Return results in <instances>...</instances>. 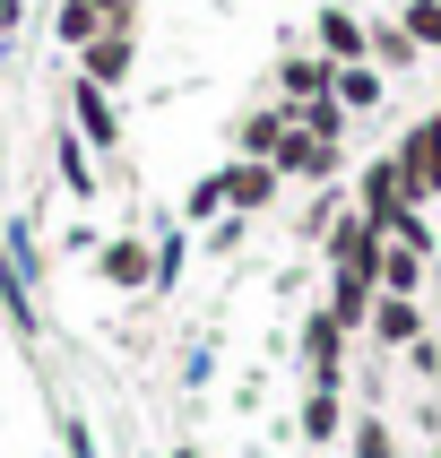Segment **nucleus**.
I'll use <instances>...</instances> for the list:
<instances>
[{
    "instance_id": "nucleus-23",
    "label": "nucleus",
    "mask_w": 441,
    "mask_h": 458,
    "mask_svg": "<svg viewBox=\"0 0 441 458\" xmlns=\"http://www.w3.org/2000/svg\"><path fill=\"white\" fill-rule=\"evenodd\" d=\"M104 9V26H130V0H96Z\"/></svg>"
},
{
    "instance_id": "nucleus-17",
    "label": "nucleus",
    "mask_w": 441,
    "mask_h": 458,
    "mask_svg": "<svg viewBox=\"0 0 441 458\" xmlns=\"http://www.w3.org/2000/svg\"><path fill=\"white\" fill-rule=\"evenodd\" d=\"M398 26H407L415 52H441V0H407V18H398Z\"/></svg>"
},
{
    "instance_id": "nucleus-11",
    "label": "nucleus",
    "mask_w": 441,
    "mask_h": 458,
    "mask_svg": "<svg viewBox=\"0 0 441 458\" xmlns=\"http://www.w3.org/2000/svg\"><path fill=\"white\" fill-rule=\"evenodd\" d=\"M372 337H381V346H415V337H424L407 294H381V303H372Z\"/></svg>"
},
{
    "instance_id": "nucleus-1",
    "label": "nucleus",
    "mask_w": 441,
    "mask_h": 458,
    "mask_svg": "<svg viewBox=\"0 0 441 458\" xmlns=\"http://www.w3.org/2000/svg\"><path fill=\"white\" fill-rule=\"evenodd\" d=\"M389 156H398V182H407V199H441V122H415Z\"/></svg>"
},
{
    "instance_id": "nucleus-15",
    "label": "nucleus",
    "mask_w": 441,
    "mask_h": 458,
    "mask_svg": "<svg viewBox=\"0 0 441 458\" xmlns=\"http://www.w3.org/2000/svg\"><path fill=\"white\" fill-rule=\"evenodd\" d=\"M329 96L346 104V113H372V104H381V70H363V61H355V70L329 78Z\"/></svg>"
},
{
    "instance_id": "nucleus-12",
    "label": "nucleus",
    "mask_w": 441,
    "mask_h": 458,
    "mask_svg": "<svg viewBox=\"0 0 441 458\" xmlns=\"http://www.w3.org/2000/svg\"><path fill=\"white\" fill-rule=\"evenodd\" d=\"M52 156H61V191H70V199H96V174H87V139H78V130H61V139H52Z\"/></svg>"
},
{
    "instance_id": "nucleus-2",
    "label": "nucleus",
    "mask_w": 441,
    "mask_h": 458,
    "mask_svg": "<svg viewBox=\"0 0 441 458\" xmlns=\"http://www.w3.org/2000/svg\"><path fill=\"white\" fill-rule=\"evenodd\" d=\"M130 70H139V44H130V26H104L96 44L78 52V78H87V87H104V96H113Z\"/></svg>"
},
{
    "instance_id": "nucleus-6",
    "label": "nucleus",
    "mask_w": 441,
    "mask_h": 458,
    "mask_svg": "<svg viewBox=\"0 0 441 458\" xmlns=\"http://www.w3.org/2000/svg\"><path fill=\"white\" fill-rule=\"evenodd\" d=\"M277 165H259V156H233V165H225V208H233V216H251V208H268V199H277Z\"/></svg>"
},
{
    "instance_id": "nucleus-8",
    "label": "nucleus",
    "mask_w": 441,
    "mask_h": 458,
    "mask_svg": "<svg viewBox=\"0 0 441 458\" xmlns=\"http://www.w3.org/2000/svg\"><path fill=\"white\" fill-rule=\"evenodd\" d=\"M285 130H294V104H259V113H242V156H259V165H277V148H285Z\"/></svg>"
},
{
    "instance_id": "nucleus-24",
    "label": "nucleus",
    "mask_w": 441,
    "mask_h": 458,
    "mask_svg": "<svg viewBox=\"0 0 441 458\" xmlns=\"http://www.w3.org/2000/svg\"><path fill=\"white\" fill-rule=\"evenodd\" d=\"M174 458H199V450H174Z\"/></svg>"
},
{
    "instance_id": "nucleus-16",
    "label": "nucleus",
    "mask_w": 441,
    "mask_h": 458,
    "mask_svg": "<svg viewBox=\"0 0 441 458\" xmlns=\"http://www.w3.org/2000/svg\"><path fill=\"white\" fill-rule=\"evenodd\" d=\"M415 277H424V259L389 242V251H381V294H407V303H415Z\"/></svg>"
},
{
    "instance_id": "nucleus-21",
    "label": "nucleus",
    "mask_w": 441,
    "mask_h": 458,
    "mask_svg": "<svg viewBox=\"0 0 441 458\" xmlns=\"http://www.w3.org/2000/svg\"><path fill=\"white\" fill-rule=\"evenodd\" d=\"M216 208H225V174L191 182V199H182V216H216Z\"/></svg>"
},
{
    "instance_id": "nucleus-10",
    "label": "nucleus",
    "mask_w": 441,
    "mask_h": 458,
    "mask_svg": "<svg viewBox=\"0 0 441 458\" xmlns=\"http://www.w3.org/2000/svg\"><path fill=\"white\" fill-rule=\"evenodd\" d=\"M320 52H329L337 70H355L363 52H372V35H363V26L346 18V9H329V18H320Z\"/></svg>"
},
{
    "instance_id": "nucleus-4",
    "label": "nucleus",
    "mask_w": 441,
    "mask_h": 458,
    "mask_svg": "<svg viewBox=\"0 0 441 458\" xmlns=\"http://www.w3.org/2000/svg\"><path fill=\"white\" fill-rule=\"evenodd\" d=\"M96 277L122 285V294H139V285H156V251L139 242V233H122V242H104V251H96Z\"/></svg>"
},
{
    "instance_id": "nucleus-20",
    "label": "nucleus",
    "mask_w": 441,
    "mask_h": 458,
    "mask_svg": "<svg viewBox=\"0 0 441 458\" xmlns=\"http://www.w3.org/2000/svg\"><path fill=\"white\" fill-rule=\"evenodd\" d=\"M355 458H398V441H389L381 415H363V424H355Z\"/></svg>"
},
{
    "instance_id": "nucleus-9",
    "label": "nucleus",
    "mask_w": 441,
    "mask_h": 458,
    "mask_svg": "<svg viewBox=\"0 0 441 458\" xmlns=\"http://www.w3.org/2000/svg\"><path fill=\"white\" fill-rule=\"evenodd\" d=\"M303 355H311V389H337V355H346V329H337L329 311H311V329H303Z\"/></svg>"
},
{
    "instance_id": "nucleus-19",
    "label": "nucleus",
    "mask_w": 441,
    "mask_h": 458,
    "mask_svg": "<svg viewBox=\"0 0 441 458\" xmlns=\"http://www.w3.org/2000/svg\"><path fill=\"white\" fill-rule=\"evenodd\" d=\"M303 130H311V139H337V130H346V104L311 96V104H303Z\"/></svg>"
},
{
    "instance_id": "nucleus-5",
    "label": "nucleus",
    "mask_w": 441,
    "mask_h": 458,
    "mask_svg": "<svg viewBox=\"0 0 441 458\" xmlns=\"http://www.w3.org/2000/svg\"><path fill=\"white\" fill-rule=\"evenodd\" d=\"M398 208H415L407 199V182H398V156H381V165H363V225H398Z\"/></svg>"
},
{
    "instance_id": "nucleus-13",
    "label": "nucleus",
    "mask_w": 441,
    "mask_h": 458,
    "mask_svg": "<svg viewBox=\"0 0 441 458\" xmlns=\"http://www.w3.org/2000/svg\"><path fill=\"white\" fill-rule=\"evenodd\" d=\"M52 35H61L70 52H87V44L104 35V9H96V0H61V18H52Z\"/></svg>"
},
{
    "instance_id": "nucleus-7",
    "label": "nucleus",
    "mask_w": 441,
    "mask_h": 458,
    "mask_svg": "<svg viewBox=\"0 0 441 458\" xmlns=\"http://www.w3.org/2000/svg\"><path fill=\"white\" fill-rule=\"evenodd\" d=\"M277 174H294V182H337V139L285 130V148H277Z\"/></svg>"
},
{
    "instance_id": "nucleus-3",
    "label": "nucleus",
    "mask_w": 441,
    "mask_h": 458,
    "mask_svg": "<svg viewBox=\"0 0 441 458\" xmlns=\"http://www.w3.org/2000/svg\"><path fill=\"white\" fill-rule=\"evenodd\" d=\"M70 130H78V139H87L96 156H113V148H122V113H113V96H104V87H87V78L70 87Z\"/></svg>"
},
{
    "instance_id": "nucleus-22",
    "label": "nucleus",
    "mask_w": 441,
    "mask_h": 458,
    "mask_svg": "<svg viewBox=\"0 0 441 458\" xmlns=\"http://www.w3.org/2000/svg\"><path fill=\"white\" fill-rule=\"evenodd\" d=\"M18 26H26V0H0V44H18Z\"/></svg>"
},
{
    "instance_id": "nucleus-14",
    "label": "nucleus",
    "mask_w": 441,
    "mask_h": 458,
    "mask_svg": "<svg viewBox=\"0 0 441 458\" xmlns=\"http://www.w3.org/2000/svg\"><path fill=\"white\" fill-rule=\"evenodd\" d=\"M303 433L320 441V450L346 433V407H337V389H311V398H303Z\"/></svg>"
},
{
    "instance_id": "nucleus-25",
    "label": "nucleus",
    "mask_w": 441,
    "mask_h": 458,
    "mask_svg": "<svg viewBox=\"0 0 441 458\" xmlns=\"http://www.w3.org/2000/svg\"><path fill=\"white\" fill-rule=\"evenodd\" d=\"M433 122H441V113H433Z\"/></svg>"
},
{
    "instance_id": "nucleus-18",
    "label": "nucleus",
    "mask_w": 441,
    "mask_h": 458,
    "mask_svg": "<svg viewBox=\"0 0 441 458\" xmlns=\"http://www.w3.org/2000/svg\"><path fill=\"white\" fill-rule=\"evenodd\" d=\"M337 61H285V96H329Z\"/></svg>"
}]
</instances>
